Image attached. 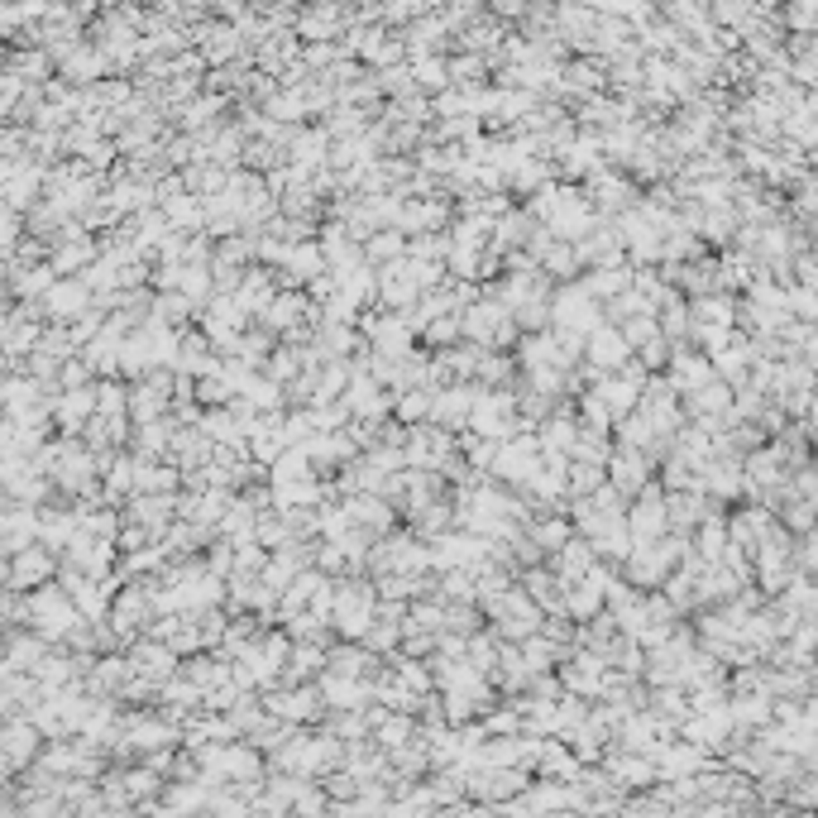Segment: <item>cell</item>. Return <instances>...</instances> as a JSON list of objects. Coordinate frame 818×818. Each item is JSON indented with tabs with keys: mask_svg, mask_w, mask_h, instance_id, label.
<instances>
[{
	"mask_svg": "<svg viewBox=\"0 0 818 818\" xmlns=\"http://www.w3.org/2000/svg\"><path fill=\"white\" fill-rule=\"evenodd\" d=\"M550 321L565 326L570 336H589L593 326H599V307H593V297L584 293V287H565V293L550 302Z\"/></svg>",
	"mask_w": 818,
	"mask_h": 818,
	"instance_id": "cell-1",
	"label": "cell"
},
{
	"mask_svg": "<svg viewBox=\"0 0 818 818\" xmlns=\"http://www.w3.org/2000/svg\"><path fill=\"white\" fill-rule=\"evenodd\" d=\"M498 455V474L503 479H517V483H526L541 469V450H536V440H526V436H512V440H503V446L493 450Z\"/></svg>",
	"mask_w": 818,
	"mask_h": 818,
	"instance_id": "cell-2",
	"label": "cell"
},
{
	"mask_svg": "<svg viewBox=\"0 0 818 818\" xmlns=\"http://www.w3.org/2000/svg\"><path fill=\"white\" fill-rule=\"evenodd\" d=\"M627 340H622V330L618 326H593L589 330V364L593 369H618V364H627Z\"/></svg>",
	"mask_w": 818,
	"mask_h": 818,
	"instance_id": "cell-3",
	"label": "cell"
},
{
	"mask_svg": "<svg viewBox=\"0 0 818 818\" xmlns=\"http://www.w3.org/2000/svg\"><path fill=\"white\" fill-rule=\"evenodd\" d=\"M336 613H340V627H345V632H364L369 618H373V593L359 589V584H340Z\"/></svg>",
	"mask_w": 818,
	"mask_h": 818,
	"instance_id": "cell-4",
	"label": "cell"
},
{
	"mask_svg": "<svg viewBox=\"0 0 818 818\" xmlns=\"http://www.w3.org/2000/svg\"><path fill=\"white\" fill-rule=\"evenodd\" d=\"M622 522H627V532H632V536L651 541L656 532H665V522H670V512H665V498H660V493H646L642 503H636V507H632V512H627V517H622Z\"/></svg>",
	"mask_w": 818,
	"mask_h": 818,
	"instance_id": "cell-5",
	"label": "cell"
},
{
	"mask_svg": "<svg viewBox=\"0 0 818 818\" xmlns=\"http://www.w3.org/2000/svg\"><path fill=\"white\" fill-rule=\"evenodd\" d=\"M642 479H646V464H642V455L636 450H622V455H613V483L618 489H642Z\"/></svg>",
	"mask_w": 818,
	"mask_h": 818,
	"instance_id": "cell-6",
	"label": "cell"
},
{
	"mask_svg": "<svg viewBox=\"0 0 818 818\" xmlns=\"http://www.w3.org/2000/svg\"><path fill=\"white\" fill-rule=\"evenodd\" d=\"M599 593H603V575L593 570V579H579L575 584V593H570V613H593V608H599Z\"/></svg>",
	"mask_w": 818,
	"mask_h": 818,
	"instance_id": "cell-7",
	"label": "cell"
},
{
	"mask_svg": "<svg viewBox=\"0 0 818 818\" xmlns=\"http://www.w3.org/2000/svg\"><path fill=\"white\" fill-rule=\"evenodd\" d=\"M546 273H556V278H570V273H575V254H570V249H560V244H550V249H546Z\"/></svg>",
	"mask_w": 818,
	"mask_h": 818,
	"instance_id": "cell-8",
	"label": "cell"
},
{
	"mask_svg": "<svg viewBox=\"0 0 818 818\" xmlns=\"http://www.w3.org/2000/svg\"><path fill=\"white\" fill-rule=\"evenodd\" d=\"M565 536H570V526H565V522H546V526L536 532V541H541L546 550H560V546H565Z\"/></svg>",
	"mask_w": 818,
	"mask_h": 818,
	"instance_id": "cell-9",
	"label": "cell"
},
{
	"mask_svg": "<svg viewBox=\"0 0 818 818\" xmlns=\"http://www.w3.org/2000/svg\"><path fill=\"white\" fill-rule=\"evenodd\" d=\"M570 440H575V426L565 422V417L556 426H546V446H570Z\"/></svg>",
	"mask_w": 818,
	"mask_h": 818,
	"instance_id": "cell-10",
	"label": "cell"
},
{
	"mask_svg": "<svg viewBox=\"0 0 818 818\" xmlns=\"http://www.w3.org/2000/svg\"><path fill=\"white\" fill-rule=\"evenodd\" d=\"M699 546H703V556L713 560L718 550H723V532H718V526H709V532H703V541H699Z\"/></svg>",
	"mask_w": 818,
	"mask_h": 818,
	"instance_id": "cell-11",
	"label": "cell"
},
{
	"mask_svg": "<svg viewBox=\"0 0 818 818\" xmlns=\"http://www.w3.org/2000/svg\"><path fill=\"white\" fill-rule=\"evenodd\" d=\"M373 254H402V234H379V240H373Z\"/></svg>",
	"mask_w": 818,
	"mask_h": 818,
	"instance_id": "cell-12",
	"label": "cell"
},
{
	"mask_svg": "<svg viewBox=\"0 0 818 818\" xmlns=\"http://www.w3.org/2000/svg\"><path fill=\"white\" fill-rule=\"evenodd\" d=\"M532 665H546V642H532Z\"/></svg>",
	"mask_w": 818,
	"mask_h": 818,
	"instance_id": "cell-13",
	"label": "cell"
}]
</instances>
